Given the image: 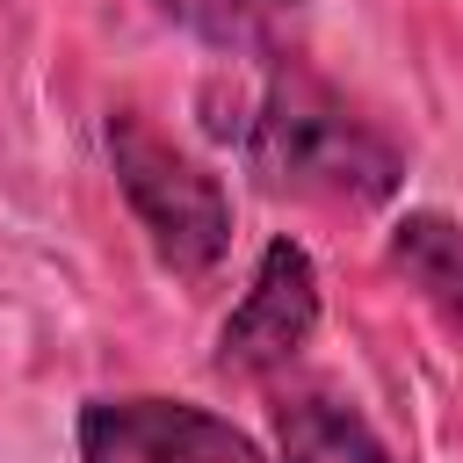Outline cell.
Returning a JSON list of instances; mask_svg holds the SVG:
<instances>
[{"mask_svg":"<svg viewBox=\"0 0 463 463\" xmlns=\"http://www.w3.org/2000/svg\"><path fill=\"white\" fill-rule=\"evenodd\" d=\"M246 159L275 195H304V203H333V210H376L398 195L405 159L398 145L311 65L275 58L253 109L239 116Z\"/></svg>","mask_w":463,"mask_h":463,"instance_id":"1","label":"cell"},{"mask_svg":"<svg viewBox=\"0 0 463 463\" xmlns=\"http://www.w3.org/2000/svg\"><path fill=\"white\" fill-rule=\"evenodd\" d=\"M109 166H116V188L123 203L137 210L152 253L174 268V275H210L232 246V203L217 188V174L203 159H188L152 116L137 109H109Z\"/></svg>","mask_w":463,"mask_h":463,"instance_id":"2","label":"cell"},{"mask_svg":"<svg viewBox=\"0 0 463 463\" xmlns=\"http://www.w3.org/2000/svg\"><path fill=\"white\" fill-rule=\"evenodd\" d=\"M80 456L87 463H260V449L181 398H94L80 412Z\"/></svg>","mask_w":463,"mask_h":463,"instance_id":"3","label":"cell"},{"mask_svg":"<svg viewBox=\"0 0 463 463\" xmlns=\"http://www.w3.org/2000/svg\"><path fill=\"white\" fill-rule=\"evenodd\" d=\"M311 333H318V268L297 239H275L253 268V289L239 297V311L217 333V369L224 376L289 369Z\"/></svg>","mask_w":463,"mask_h":463,"instance_id":"4","label":"cell"},{"mask_svg":"<svg viewBox=\"0 0 463 463\" xmlns=\"http://www.w3.org/2000/svg\"><path fill=\"white\" fill-rule=\"evenodd\" d=\"M275 449H282V463H391L376 427L326 383L289 391L275 405Z\"/></svg>","mask_w":463,"mask_h":463,"instance_id":"5","label":"cell"},{"mask_svg":"<svg viewBox=\"0 0 463 463\" xmlns=\"http://www.w3.org/2000/svg\"><path fill=\"white\" fill-rule=\"evenodd\" d=\"M152 7L224 58H275V43L297 14V0H152Z\"/></svg>","mask_w":463,"mask_h":463,"instance_id":"6","label":"cell"},{"mask_svg":"<svg viewBox=\"0 0 463 463\" xmlns=\"http://www.w3.org/2000/svg\"><path fill=\"white\" fill-rule=\"evenodd\" d=\"M391 260L463 326V224H449V217H434V210H420V217H405L398 224V239H391Z\"/></svg>","mask_w":463,"mask_h":463,"instance_id":"7","label":"cell"}]
</instances>
